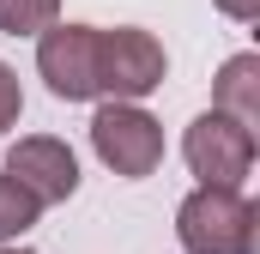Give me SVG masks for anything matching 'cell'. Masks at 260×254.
<instances>
[{"label": "cell", "mask_w": 260, "mask_h": 254, "mask_svg": "<svg viewBox=\"0 0 260 254\" xmlns=\"http://www.w3.org/2000/svg\"><path fill=\"white\" fill-rule=\"evenodd\" d=\"M6 176L37 206H61V200L79 194V157L67 151V139H55V133H30V139H18L6 151Z\"/></svg>", "instance_id": "8992f818"}, {"label": "cell", "mask_w": 260, "mask_h": 254, "mask_svg": "<svg viewBox=\"0 0 260 254\" xmlns=\"http://www.w3.org/2000/svg\"><path fill=\"white\" fill-rule=\"evenodd\" d=\"M176 236L188 254H254L260 242V212L242 188H212L200 182L176 206Z\"/></svg>", "instance_id": "6da1fadb"}, {"label": "cell", "mask_w": 260, "mask_h": 254, "mask_svg": "<svg viewBox=\"0 0 260 254\" xmlns=\"http://www.w3.org/2000/svg\"><path fill=\"white\" fill-rule=\"evenodd\" d=\"M18 109H24V91H18V73L0 61V133L18 121Z\"/></svg>", "instance_id": "30bf717a"}, {"label": "cell", "mask_w": 260, "mask_h": 254, "mask_svg": "<svg viewBox=\"0 0 260 254\" xmlns=\"http://www.w3.org/2000/svg\"><path fill=\"white\" fill-rule=\"evenodd\" d=\"M61 18V0H0V30L6 37H37Z\"/></svg>", "instance_id": "ba28073f"}, {"label": "cell", "mask_w": 260, "mask_h": 254, "mask_svg": "<svg viewBox=\"0 0 260 254\" xmlns=\"http://www.w3.org/2000/svg\"><path fill=\"white\" fill-rule=\"evenodd\" d=\"M218 12L236 18V24H254V18H260V0H218Z\"/></svg>", "instance_id": "8fae6325"}, {"label": "cell", "mask_w": 260, "mask_h": 254, "mask_svg": "<svg viewBox=\"0 0 260 254\" xmlns=\"http://www.w3.org/2000/svg\"><path fill=\"white\" fill-rule=\"evenodd\" d=\"M37 73L61 103H91L97 91V24H49L37 30Z\"/></svg>", "instance_id": "5b68a950"}, {"label": "cell", "mask_w": 260, "mask_h": 254, "mask_svg": "<svg viewBox=\"0 0 260 254\" xmlns=\"http://www.w3.org/2000/svg\"><path fill=\"white\" fill-rule=\"evenodd\" d=\"M0 254H37V248H18V242H12V248H6V242H0Z\"/></svg>", "instance_id": "7c38bea8"}, {"label": "cell", "mask_w": 260, "mask_h": 254, "mask_svg": "<svg viewBox=\"0 0 260 254\" xmlns=\"http://www.w3.org/2000/svg\"><path fill=\"white\" fill-rule=\"evenodd\" d=\"M182 157L200 182L212 188H242L248 170H254V127H242L224 109H206L194 115V127L182 133Z\"/></svg>", "instance_id": "3957f363"}, {"label": "cell", "mask_w": 260, "mask_h": 254, "mask_svg": "<svg viewBox=\"0 0 260 254\" xmlns=\"http://www.w3.org/2000/svg\"><path fill=\"white\" fill-rule=\"evenodd\" d=\"M212 109L236 115L242 127H254V121H260V55H230V61L218 67Z\"/></svg>", "instance_id": "52a82bcc"}, {"label": "cell", "mask_w": 260, "mask_h": 254, "mask_svg": "<svg viewBox=\"0 0 260 254\" xmlns=\"http://www.w3.org/2000/svg\"><path fill=\"white\" fill-rule=\"evenodd\" d=\"M164 43L139 24H115V30H97V91L115 97V103H139L164 85Z\"/></svg>", "instance_id": "7a4b0ae2"}, {"label": "cell", "mask_w": 260, "mask_h": 254, "mask_svg": "<svg viewBox=\"0 0 260 254\" xmlns=\"http://www.w3.org/2000/svg\"><path fill=\"white\" fill-rule=\"evenodd\" d=\"M91 151L115 170V176H127V182H139V176H151L157 164H164V127L151 121L139 103H103L97 115H91Z\"/></svg>", "instance_id": "277c9868"}, {"label": "cell", "mask_w": 260, "mask_h": 254, "mask_svg": "<svg viewBox=\"0 0 260 254\" xmlns=\"http://www.w3.org/2000/svg\"><path fill=\"white\" fill-rule=\"evenodd\" d=\"M37 218H43V206L18 188L12 176H0V242H18V236L37 224Z\"/></svg>", "instance_id": "9c48e42d"}]
</instances>
